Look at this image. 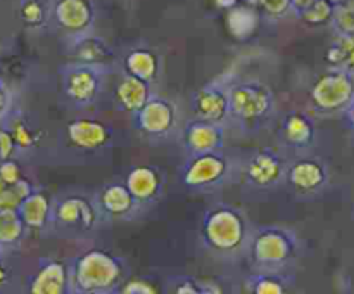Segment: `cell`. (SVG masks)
I'll return each instance as SVG.
<instances>
[{"mask_svg":"<svg viewBox=\"0 0 354 294\" xmlns=\"http://www.w3.org/2000/svg\"><path fill=\"white\" fill-rule=\"evenodd\" d=\"M252 228L241 208L218 203L211 208L201 223V239L204 246L220 258H237L245 255Z\"/></svg>","mask_w":354,"mask_h":294,"instance_id":"6da1fadb","label":"cell"},{"mask_svg":"<svg viewBox=\"0 0 354 294\" xmlns=\"http://www.w3.org/2000/svg\"><path fill=\"white\" fill-rule=\"evenodd\" d=\"M123 263L102 249H90L69 265V286L76 294H109L120 289Z\"/></svg>","mask_w":354,"mask_h":294,"instance_id":"7a4b0ae2","label":"cell"},{"mask_svg":"<svg viewBox=\"0 0 354 294\" xmlns=\"http://www.w3.org/2000/svg\"><path fill=\"white\" fill-rule=\"evenodd\" d=\"M230 120L244 130H254L268 123L277 111L275 92L259 80L228 83Z\"/></svg>","mask_w":354,"mask_h":294,"instance_id":"3957f363","label":"cell"},{"mask_svg":"<svg viewBox=\"0 0 354 294\" xmlns=\"http://www.w3.org/2000/svg\"><path fill=\"white\" fill-rule=\"evenodd\" d=\"M299 252V239L289 228L268 225L252 230L245 256L254 270H286Z\"/></svg>","mask_w":354,"mask_h":294,"instance_id":"277c9868","label":"cell"},{"mask_svg":"<svg viewBox=\"0 0 354 294\" xmlns=\"http://www.w3.org/2000/svg\"><path fill=\"white\" fill-rule=\"evenodd\" d=\"M109 75L111 64L69 62L59 69L62 95L76 109H86V107L95 106L106 89Z\"/></svg>","mask_w":354,"mask_h":294,"instance_id":"5b68a950","label":"cell"},{"mask_svg":"<svg viewBox=\"0 0 354 294\" xmlns=\"http://www.w3.org/2000/svg\"><path fill=\"white\" fill-rule=\"evenodd\" d=\"M104 221L95 199L85 194H64L52 201L50 228L66 234H90Z\"/></svg>","mask_w":354,"mask_h":294,"instance_id":"8992f818","label":"cell"},{"mask_svg":"<svg viewBox=\"0 0 354 294\" xmlns=\"http://www.w3.org/2000/svg\"><path fill=\"white\" fill-rule=\"evenodd\" d=\"M235 175L234 159L223 151L189 156L182 168V183L196 192L221 189Z\"/></svg>","mask_w":354,"mask_h":294,"instance_id":"52a82bcc","label":"cell"},{"mask_svg":"<svg viewBox=\"0 0 354 294\" xmlns=\"http://www.w3.org/2000/svg\"><path fill=\"white\" fill-rule=\"evenodd\" d=\"M287 165L289 161L277 149H259L239 165V178L249 189L273 190L286 182Z\"/></svg>","mask_w":354,"mask_h":294,"instance_id":"ba28073f","label":"cell"},{"mask_svg":"<svg viewBox=\"0 0 354 294\" xmlns=\"http://www.w3.org/2000/svg\"><path fill=\"white\" fill-rule=\"evenodd\" d=\"M133 125L149 140H168L178 130V106L168 97L152 93L144 107L133 114Z\"/></svg>","mask_w":354,"mask_h":294,"instance_id":"9c48e42d","label":"cell"},{"mask_svg":"<svg viewBox=\"0 0 354 294\" xmlns=\"http://www.w3.org/2000/svg\"><path fill=\"white\" fill-rule=\"evenodd\" d=\"M310 99L320 113L344 111L354 99V75L337 68L322 73L311 85Z\"/></svg>","mask_w":354,"mask_h":294,"instance_id":"30bf717a","label":"cell"},{"mask_svg":"<svg viewBox=\"0 0 354 294\" xmlns=\"http://www.w3.org/2000/svg\"><path fill=\"white\" fill-rule=\"evenodd\" d=\"M50 21L71 40L93 31L95 6L92 0H54L50 2Z\"/></svg>","mask_w":354,"mask_h":294,"instance_id":"8fae6325","label":"cell"},{"mask_svg":"<svg viewBox=\"0 0 354 294\" xmlns=\"http://www.w3.org/2000/svg\"><path fill=\"white\" fill-rule=\"evenodd\" d=\"M93 199L104 220L131 221L137 220L144 211V206L135 199L128 187L120 182L106 183Z\"/></svg>","mask_w":354,"mask_h":294,"instance_id":"7c38bea8","label":"cell"},{"mask_svg":"<svg viewBox=\"0 0 354 294\" xmlns=\"http://www.w3.org/2000/svg\"><path fill=\"white\" fill-rule=\"evenodd\" d=\"M180 138L189 156L207 154V152L223 151L227 131H225L223 123L194 118L183 125Z\"/></svg>","mask_w":354,"mask_h":294,"instance_id":"4fadbf2b","label":"cell"},{"mask_svg":"<svg viewBox=\"0 0 354 294\" xmlns=\"http://www.w3.org/2000/svg\"><path fill=\"white\" fill-rule=\"evenodd\" d=\"M286 182L299 196H315L327 185V166L322 159L311 156L296 158L287 165Z\"/></svg>","mask_w":354,"mask_h":294,"instance_id":"5bb4252c","label":"cell"},{"mask_svg":"<svg viewBox=\"0 0 354 294\" xmlns=\"http://www.w3.org/2000/svg\"><path fill=\"white\" fill-rule=\"evenodd\" d=\"M192 111L196 118L214 123H227L230 120V93L228 82H209L192 95Z\"/></svg>","mask_w":354,"mask_h":294,"instance_id":"9a60e30c","label":"cell"},{"mask_svg":"<svg viewBox=\"0 0 354 294\" xmlns=\"http://www.w3.org/2000/svg\"><path fill=\"white\" fill-rule=\"evenodd\" d=\"M124 185L142 206L158 203L165 194V175L149 165L135 166L127 175Z\"/></svg>","mask_w":354,"mask_h":294,"instance_id":"2e32d148","label":"cell"},{"mask_svg":"<svg viewBox=\"0 0 354 294\" xmlns=\"http://www.w3.org/2000/svg\"><path fill=\"white\" fill-rule=\"evenodd\" d=\"M69 142L80 151H99L106 147L113 138V131L109 127L97 120L88 118H78L69 121L66 127Z\"/></svg>","mask_w":354,"mask_h":294,"instance_id":"e0dca14e","label":"cell"},{"mask_svg":"<svg viewBox=\"0 0 354 294\" xmlns=\"http://www.w3.org/2000/svg\"><path fill=\"white\" fill-rule=\"evenodd\" d=\"M28 291L33 294H66L69 286V265L57 259H41L37 273L30 280Z\"/></svg>","mask_w":354,"mask_h":294,"instance_id":"ac0fdd59","label":"cell"},{"mask_svg":"<svg viewBox=\"0 0 354 294\" xmlns=\"http://www.w3.org/2000/svg\"><path fill=\"white\" fill-rule=\"evenodd\" d=\"M21 220L28 232L41 234L47 228H50L52 223V199L44 190L35 189L33 192L28 194L23 199V203L17 208Z\"/></svg>","mask_w":354,"mask_h":294,"instance_id":"d6986e66","label":"cell"},{"mask_svg":"<svg viewBox=\"0 0 354 294\" xmlns=\"http://www.w3.org/2000/svg\"><path fill=\"white\" fill-rule=\"evenodd\" d=\"M68 50L73 61L85 62V64H111L114 57L113 48L107 44L106 38L99 37L93 31L71 38Z\"/></svg>","mask_w":354,"mask_h":294,"instance_id":"ffe728a7","label":"cell"},{"mask_svg":"<svg viewBox=\"0 0 354 294\" xmlns=\"http://www.w3.org/2000/svg\"><path fill=\"white\" fill-rule=\"evenodd\" d=\"M282 140L292 149H306L315 142V125L311 118L303 111H290L280 125Z\"/></svg>","mask_w":354,"mask_h":294,"instance_id":"44dd1931","label":"cell"},{"mask_svg":"<svg viewBox=\"0 0 354 294\" xmlns=\"http://www.w3.org/2000/svg\"><path fill=\"white\" fill-rule=\"evenodd\" d=\"M151 85L152 83L137 78V76L124 75L116 85V90H114V99H116L118 107L127 111V113L135 114L138 109L144 107L149 97L154 93Z\"/></svg>","mask_w":354,"mask_h":294,"instance_id":"7402d4cb","label":"cell"},{"mask_svg":"<svg viewBox=\"0 0 354 294\" xmlns=\"http://www.w3.org/2000/svg\"><path fill=\"white\" fill-rule=\"evenodd\" d=\"M124 75L137 76L149 83H154L161 73V57L151 48H133L123 59Z\"/></svg>","mask_w":354,"mask_h":294,"instance_id":"603a6c76","label":"cell"},{"mask_svg":"<svg viewBox=\"0 0 354 294\" xmlns=\"http://www.w3.org/2000/svg\"><path fill=\"white\" fill-rule=\"evenodd\" d=\"M12 137L17 152H30L40 145L41 134L37 127L30 123L26 116L19 109H12V113L2 121Z\"/></svg>","mask_w":354,"mask_h":294,"instance_id":"cb8c5ba5","label":"cell"},{"mask_svg":"<svg viewBox=\"0 0 354 294\" xmlns=\"http://www.w3.org/2000/svg\"><path fill=\"white\" fill-rule=\"evenodd\" d=\"M292 286V277L286 270H256L244 282V289L252 294H283Z\"/></svg>","mask_w":354,"mask_h":294,"instance_id":"d4e9b609","label":"cell"},{"mask_svg":"<svg viewBox=\"0 0 354 294\" xmlns=\"http://www.w3.org/2000/svg\"><path fill=\"white\" fill-rule=\"evenodd\" d=\"M259 24V12L254 9V6H234L228 9L227 14V26L232 37L237 40H248L256 31Z\"/></svg>","mask_w":354,"mask_h":294,"instance_id":"484cf974","label":"cell"},{"mask_svg":"<svg viewBox=\"0 0 354 294\" xmlns=\"http://www.w3.org/2000/svg\"><path fill=\"white\" fill-rule=\"evenodd\" d=\"M28 230L17 210H0V249L14 251L23 244Z\"/></svg>","mask_w":354,"mask_h":294,"instance_id":"4316f807","label":"cell"},{"mask_svg":"<svg viewBox=\"0 0 354 294\" xmlns=\"http://www.w3.org/2000/svg\"><path fill=\"white\" fill-rule=\"evenodd\" d=\"M325 61L330 68L344 69L354 75V35L337 33L328 47Z\"/></svg>","mask_w":354,"mask_h":294,"instance_id":"83f0119b","label":"cell"},{"mask_svg":"<svg viewBox=\"0 0 354 294\" xmlns=\"http://www.w3.org/2000/svg\"><path fill=\"white\" fill-rule=\"evenodd\" d=\"M17 16L26 30L38 31L50 23V3L45 0H19Z\"/></svg>","mask_w":354,"mask_h":294,"instance_id":"f1b7e54d","label":"cell"},{"mask_svg":"<svg viewBox=\"0 0 354 294\" xmlns=\"http://www.w3.org/2000/svg\"><path fill=\"white\" fill-rule=\"evenodd\" d=\"M37 189L30 178L16 183H6L0 180V210H17L24 197Z\"/></svg>","mask_w":354,"mask_h":294,"instance_id":"f546056e","label":"cell"},{"mask_svg":"<svg viewBox=\"0 0 354 294\" xmlns=\"http://www.w3.org/2000/svg\"><path fill=\"white\" fill-rule=\"evenodd\" d=\"M296 16L308 26H325L332 23L334 3L328 0H313L306 7H303Z\"/></svg>","mask_w":354,"mask_h":294,"instance_id":"4dcf8cb0","label":"cell"},{"mask_svg":"<svg viewBox=\"0 0 354 294\" xmlns=\"http://www.w3.org/2000/svg\"><path fill=\"white\" fill-rule=\"evenodd\" d=\"M330 24L337 33L354 35V0H344V2L334 6V16H332Z\"/></svg>","mask_w":354,"mask_h":294,"instance_id":"1f68e13d","label":"cell"},{"mask_svg":"<svg viewBox=\"0 0 354 294\" xmlns=\"http://www.w3.org/2000/svg\"><path fill=\"white\" fill-rule=\"evenodd\" d=\"M254 7H258L261 10L263 16L270 17L273 21L282 19V17L294 12V7L290 0H258Z\"/></svg>","mask_w":354,"mask_h":294,"instance_id":"d6a6232c","label":"cell"},{"mask_svg":"<svg viewBox=\"0 0 354 294\" xmlns=\"http://www.w3.org/2000/svg\"><path fill=\"white\" fill-rule=\"evenodd\" d=\"M175 293L178 294H216L221 293V287L211 282H201L196 279H182L176 282Z\"/></svg>","mask_w":354,"mask_h":294,"instance_id":"836d02e7","label":"cell"},{"mask_svg":"<svg viewBox=\"0 0 354 294\" xmlns=\"http://www.w3.org/2000/svg\"><path fill=\"white\" fill-rule=\"evenodd\" d=\"M14 109V92L6 80L0 78V123L12 113Z\"/></svg>","mask_w":354,"mask_h":294,"instance_id":"e575fe53","label":"cell"},{"mask_svg":"<svg viewBox=\"0 0 354 294\" xmlns=\"http://www.w3.org/2000/svg\"><path fill=\"white\" fill-rule=\"evenodd\" d=\"M120 293L123 294H156L158 289L156 286H152L151 282L144 279H131L128 282H124L123 286H120Z\"/></svg>","mask_w":354,"mask_h":294,"instance_id":"d590c367","label":"cell"},{"mask_svg":"<svg viewBox=\"0 0 354 294\" xmlns=\"http://www.w3.org/2000/svg\"><path fill=\"white\" fill-rule=\"evenodd\" d=\"M16 154V145H14V140L12 137H10L9 130H7L6 125L0 123V161L14 158Z\"/></svg>","mask_w":354,"mask_h":294,"instance_id":"8d00e7d4","label":"cell"},{"mask_svg":"<svg viewBox=\"0 0 354 294\" xmlns=\"http://www.w3.org/2000/svg\"><path fill=\"white\" fill-rule=\"evenodd\" d=\"M12 280V265L9 261V251L0 249V291L6 289Z\"/></svg>","mask_w":354,"mask_h":294,"instance_id":"74e56055","label":"cell"},{"mask_svg":"<svg viewBox=\"0 0 354 294\" xmlns=\"http://www.w3.org/2000/svg\"><path fill=\"white\" fill-rule=\"evenodd\" d=\"M346 118H348V123H349V127L351 128H354V99H353V102L349 104L348 107H346Z\"/></svg>","mask_w":354,"mask_h":294,"instance_id":"f35d334b","label":"cell"},{"mask_svg":"<svg viewBox=\"0 0 354 294\" xmlns=\"http://www.w3.org/2000/svg\"><path fill=\"white\" fill-rule=\"evenodd\" d=\"M214 3H216L218 7H221V9H230V7L237 6L239 0H214Z\"/></svg>","mask_w":354,"mask_h":294,"instance_id":"ab89813d","label":"cell"},{"mask_svg":"<svg viewBox=\"0 0 354 294\" xmlns=\"http://www.w3.org/2000/svg\"><path fill=\"white\" fill-rule=\"evenodd\" d=\"M290 2H292V7H294V14H297V12H299L301 9H303V7H306L308 3H310V2H313V0H290Z\"/></svg>","mask_w":354,"mask_h":294,"instance_id":"60d3db41","label":"cell"},{"mask_svg":"<svg viewBox=\"0 0 354 294\" xmlns=\"http://www.w3.org/2000/svg\"><path fill=\"white\" fill-rule=\"evenodd\" d=\"M328 2H332V3H334V6H337V3L344 2V0H328Z\"/></svg>","mask_w":354,"mask_h":294,"instance_id":"b9f144b4","label":"cell"},{"mask_svg":"<svg viewBox=\"0 0 354 294\" xmlns=\"http://www.w3.org/2000/svg\"><path fill=\"white\" fill-rule=\"evenodd\" d=\"M245 2H248L249 6H256V2H258V0H245Z\"/></svg>","mask_w":354,"mask_h":294,"instance_id":"7bdbcfd3","label":"cell"}]
</instances>
